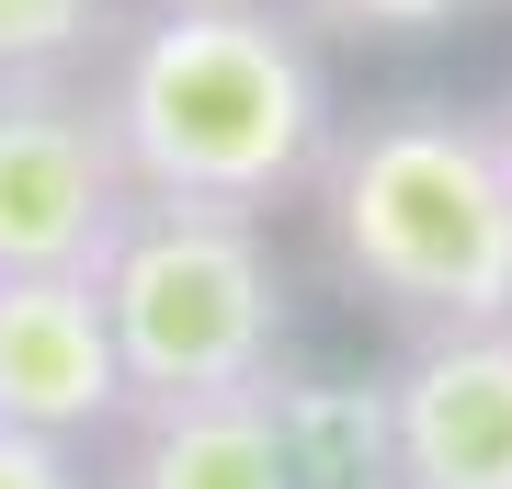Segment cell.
<instances>
[{"label":"cell","instance_id":"cell-1","mask_svg":"<svg viewBox=\"0 0 512 489\" xmlns=\"http://www.w3.org/2000/svg\"><path fill=\"white\" fill-rule=\"evenodd\" d=\"M137 194L274 217L330 160V57L296 0H148L92 80Z\"/></svg>","mask_w":512,"mask_h":489},{"label":"cell","instance_id":"cell-2","mask_svg":"<svg viewBox=\"0 0 512 489\" xmlns=\"http://www.w3.org/2000/svg\"><path fill=\"white\" fill-rule=\"evenodd\" d=\"M319 239L353 296H376L399 330H478L512 319V171L490 114L387 103L330 126L319 160Z\"/></svg>","mask_w":512,"mask_h":489},{"label":"cell","instance_id":"cell-3","mask_svg":"<svg viewBox=\"0 0 512 489\" xmlns=\"http://www.w3.org/2000/svg\"><path fill=\"white\" fill-rule=\"evenodd\" d=\"M92 285L114 319L126 410L137 399H228V387H262L285 364V273H274L262 217L137 194V217L114 228Z\"/></svg>","mask_w":512,"mask_h":489},{"label":"cell","instance_id":"cell-4","mask_svg":"<svg viewBox=\"0 0 512 489\" xmlns=\"http://www.w3.org/2000/svg\"><path fill=\"white\" fill-rule=\"evenodd\" d=\"M126 217L137 171L103 91H80L69 69L0 80V273H92Z\"/></svg>","mask_w":512,"mask_h":489},{"label":"cell","instance_id":"cell-5","mask_svg":"<svg viewBox=\"0 0 512 489\" xmlns=\"http://www.w3.org/2000/svg\"><path fill=\"white\" fill-rule=\"evenodd\" d=\"M0 421L46 444H103L126 421V364L92 273H0Z\"/></svg>","mask_w":512,"mask_h":489},{"label":"cell","instance_id":"cell-6","mask_svg":"<svg viewBox=\"0 0 512 489\" xmlns=\"http://www.w3.org/2000/svg\"><path fill=\"white\" fill-rule=\"evenodd\" d=\"M387 410H399V489H512V319L410 330Z\"/></svg>","mask_w":512,"mask_h":489},{"label":"cell","instance_id":"cell-7","mask_svg":"<svg viewBox=\"0 0 512 489\" xmlns=\"http://www.w3.org/2000/svg\"><path fill=\"white\" fill-rule=\"evenodd\" d=\"M103 444L114 455H103L92 489H296L262 387H228V399H137Z\"/></svg>","mask_w":512,"mask_h":489},{"label":"cell","instance_id":"cell-8","mask_svg":"<svg viewBox=\"0 0 512 489\" xmlns=\"http://www.w3.org/2000/svg\"><path fill=\"white\" fill-rule=\"evenodd\" d=\"M262 399H274V433H285L296 489H399V410H387V376L274 364Z\"/></svg>","mask_w":512,"mask_h":489},{"label":"cell","instance_id":"cell-9","mask_svg":"<svg viewBox=\"0 0 512 489\" xmlns=\"http://www.w3.org/2000/svg\"><path fill=\"white\" fill-rule=\"evenodd\" d=\"M114 0H0V80L23 69H69L80 46H103Z\"/></svg>","mask_w":512,"mask_h":489},{"label":"cell","instance_id":"cell-10","mask_svg":"<svg viewBox=\"0 0 512 489\" xmlns=\"http://www.w3.org/2000/svg\"><path fill=\"white\" fill-rule=\"evenodd\" d=\"M296 12H308L319 35H444L478 0H296Z\"/></svg>","mask_w":512,"mask_h":489},{"label":"cell","instance_id":"cell-11","mask_svg":"<svg viewBox=\"0 0 512 489\" xmlns=\"http://www.w3.org/2000/svg\"><path fill=\"white\" fill-rule=\"evenodd\" d=\"M0 489H92V467H80V444H46V433L0 421Z\"/></svg>","mask_w":512,"mask_h":489},{"label":"cell","instance_id":"cell-12","mask_svg":"<svg viewBox=\"0 0 512 489\" xmlns=\"http://www.w3.org/2000/svg\"><path fill=\"white\" fill-rule=\"evenodd\" d=\"M490 114V148H501V171H512V80H501V103H478Z\"/></svg>","mask_w":512,"mask_h":489}]
</instances>
